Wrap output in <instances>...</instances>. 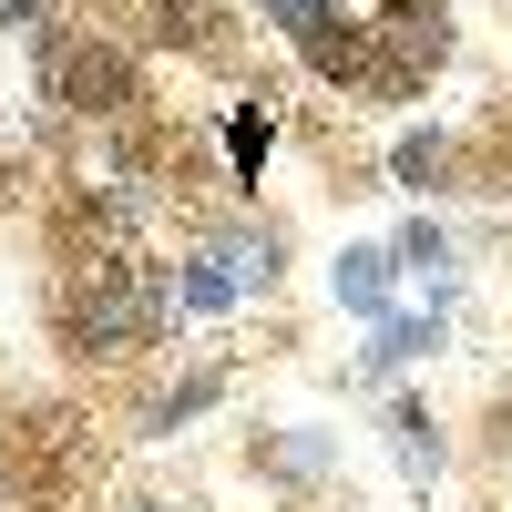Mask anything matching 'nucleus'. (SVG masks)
<instances>
[{"label":"nucleus","mask_w":512,"mask_h":512,"mask_svg":"<svg viewBox=\"0 0 512 512\" xmlns=\"http://www.w3.org/2000/svg\"><path fill=\"white\" fill-rule=\"evenodd\" d=\"M420 349H441V318H379L369 369H400V359H420Z\"/></svg>","instance_id":"20e7f679"},{"label":"nucleus","mask_w":512,"mask_h":512,"mask_svg":"<svg viewBox=\"0 0 512 512\" xmlns=\"http://www.w3.org/2000/svg\"><path fill=\"white\" fill-rule=\"evenodd\" d=\"M62 93H72V113H113L123 93H134V72H123V52H103V41H93V52L62 62Z\"/></svg>","instance_id":"7ed1b4c3"},{"label":"nucleus","mask_w":512,"mask_h":512,"mask_svg":"<svg viewBox=\"0 0 512 512\" xmlns=\"http://www.w3.org/2000/svg\"><path fill=\"white\" fill-rule=\"evenodd\" d=\"M390 431H400V461H410V472H431V461H441V441H431V410H390Z\"/></svg>","instance_id":"6e6552de"},{"label":"nucleus","mask_w":512,"mask_h":512,"mask_svg":"<svg viewBox=\"0 0 512 512\" xmlns=\"http://www.w3.org/2000/svg\"><path fill=\"white\" fill-rule=\"evenodd\" d=\"M134 512H185V502H134Z\"/></svg>","instance_id":"9d476101"},{"label":"nucleus","mask_w":512,"mask_h":512,"mask_svg":"<svg viewBox=\"0 0 512 512\" xmlns=\"http://www.w3.org/2000/svg\"><path fill=\"white\" fill-rule=\"evenodd\" d=\"M216 267H226L236 287H267V277H277V236H226V256H216Z\"/></svg>","instance_id":"0eeeda50"},{"label":"nucleus","mask_w":512,"mask_h":512,"mask_svg":"<svg viewBox=\"0 0 512 512\" xmlns=\"http://www.w3.org/2000/svg\"><path fill=\"white\" fill-rule=\"evenodd\" d=\"M390 277H400L390 246H349V256H338V308H349V318H390Z\"/></svg>","instance_id":"f03ea898"},{"label":"nucleus","mask_w":512,"mask_h":512,"mask_svg":"<svg viewBox=\"0 0 512 512\" xmlns=\"http://www.w3.org/2000/svg\"><path fill=\"white\" fill-rule=\"evenodd\" d=\"M390 175H400V185H441V175H451V144H441V134H400Z\"/></svg>","instance_id":"423d86ee"},{"label":"nucleus","mask_w":512,"mask_h":512,"mask_svg":"<svg viewBox=\"0 0 512 512\" xmlns=\"http://www.w3.org/2000/svg\"><path fill=\"white\" fill-rule=\"evenodd\" d=\"M226 297H236V277L216 267V256H195V267L175 277V308H195V318H216V308H226Z\"/></svg>","instance_id":"39448f33"},{"label":"nucleus","mask_w":512,"mask_h":512,"mask_svg":"<svg viewBox=\"0 0 512 512\" xmlns=\"http://www.w3.org/2000/svg\"><path fill=\"white\" fill-rule=\"evenodd\" d=\"M390 256H400V267H441V256H451V246H441V226H410V236H400Z\"/></svg>","instance_id":"1a4fd4ad"},{"label":"nucleus","mask_w":512,"mask_h":512,"mask_svg":"<svg viewBox=\"0 0 512 512\" xmlns=\"http://www.w3.org/2000/svg\"><path fill=\"white\" fill-rule=\"evenodd\" d=\"M72 349H93V359H123V349H144L154 338V318H164V297H154V277L134 267L123 246H103L93 267H72Z\"/></svg>","instance_id":"f257e3e1"}]
</instances>
